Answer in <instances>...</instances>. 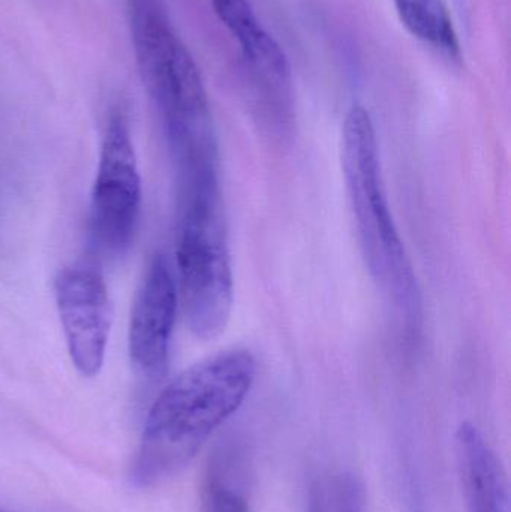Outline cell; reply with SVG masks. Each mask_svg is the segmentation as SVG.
<instances>
[{
	"label": "cell",
	"mask_w": 511,
	"mask_h": 512,
	"mask_svg": "<svg viewBox=\"0 0 511 512\" xmlns=\"http://www.w3.org/2000/svg\"><path fill=\"white\" fill-rule=\"evenodd\" d=\"M56 303L75 369L86 378L98 375L111 331L110 297L98 267L78 262L60 271Z\"/></svg>",
	"instance_id": "obj_6"
},
{
	"label": "cell",
	"mask_w": 511,
	"mask_h": 512,
	"mask_svg": "<svg viewBox=\"0 0 511 512\" xmlns=\"http://www.w3.org/2000/svg\"><path fill=\"white\" fill-rule=\"evenodd\" d=\"M176 261L189 330L204 342L218 339L227 330L234 303L221 183L179 189Z\"/></svg>",
	"instance_id": "obj_3"
},
{
	"label": "cell",
	"mask_w": 511,
	"mask_h": 512,
	"mask_svg": "<svg viewBox=\"0 0 511 512\" xmlns=\"http://www.w3.org/2000/svg\"><path fill=\"white\" fill-rule=\"evenodd\" d=\"M245 451L236 445L216 448L207 460L200 512H249L251 472Z\"/></svg>",
	"instance_id": "obj_10"
},
{
	"label": "cell",
	"mask_w": 511,
	"mask_h": 512,
	"mask_svg": "<svg viewBox=\"0 0 511 512\" xmlns=\"http://www.w3.org/2000/svg\"><path fill=\"white\" fill-rule=\"evenodd\" d=\"M456 462L467 512H510L506 469L482 432L468 421L456 432Z\"/></svg>",
	"instance_id": "obj_8"
},
{
	"label": "cell",
	"mask_w": 511,
	"mask_h": 512,
	"mask_svg": "<svg viewBox=\"0 0 511 512\" xmlns=\"http://www.w3.org/2000/svg\"><path fill=\"white\" fill-rule=\"evenodd\" d=\"M257 361L228 349L186 369L159 394L144 423L131 480L149 489L179 475L251 393Z\"/></svg>",
	"instance_id": "obj_1"
},
{
	"label": "cell",
	"mask_w": 511,
	"mask_h": 512,
	"mask_svg": "<svg viewBox=\"0 0 511 512\" xmlns=\"http://www.w3.org/2000/svg\"><path fill=\"white\" fill-rule=\"evenodd\" d=\"M306 512H368L365 484L350 472L327 475L312 487Z\"/></svg>",
	"instance_id": "obj_12"
},
{
	"label": "cell",
	"mask_w": 511,
	"mask_h": 512,
	"mask_svg": "<svg viewBox=\"0 0 511 512\" xmlns=\"http://www.w3.org/2000/svg\"><path fill=\"white\" fill-rule=\"evenodd\" d=\"M141 210V177L125 117L114 114L102 138L92 191L90 224L96 245L108 255L131 248Z\"/></svg>",
	"instance_id": "obj_5"
},
{
	"label": "cell",
	"mask_w": 511,
	"mask_h": 512,
	"mask_svg": "<svg viewBox=\"0 0 511 512\" xmlns=\"http://www.w3.org/2000/svg\"><path fill=\"white\" fill-rule=\"evenodd\" d=\"M141 77L164 120L171 152L212 146L215 125L200 71L159 0H128Z\"/></svg>",
	"instance_id": "obj_4"
},
{
	"label": "cell",
	"mask_w": 511,
	"mask_h": 512,
	"mask_svg": "<svg viewBox=\"0 0 511 512\" xmlns=\"http://www.w3.org/2000/svg\"><path fill=\"white\" fill-rule=\"evenodd\" d=\"M212 5L255 71L278 86L287 84L290 80L287 56L264 29L249 0H212Z\"/></svg>",
	"instance_id": "obj_9"
},
{
	"label": "cell",
	"mask_w": 511,
	"mask_h": 512,
	"mask_svg": "<svg viewBox=\"0 0 511 512\" xmlns=\"http://www.w3.org/2000/svg\"><path fill=\"white\" fill-rule=\"evenodd\" d=\"M342 171L366 267L407 330H419L423 318L419 282L387 203L377 132L362 105H354L345 116Z\"/></svg>",
	"instance_id": "obj_2"
},
{
	"label": "cell",
	"mask_w": 511,
	"mask_h": 512,
	"mask_svg": "<svg viewBox=\"0 0 511 512\" xmlns=\"http://www.w3.org/2000/svg\"><path fill=\"white\" fill-rule=\"evenodd\" d=\"M0 512H3L2 510H0Z\"/></svg>",
	"instance_id": "obj_13"
},
{
	"label": "cell",
	"mask_w": 511,
	"mask_h": 512,
	"mask_svg": "<svg viewBox=\"0 0 511 512\" xmlns=\"http://www.w3.org/2000/svg\"><path fill=\"white\" fill-rule=\"evenodd\" d=\"M177 306L179 291L173 271L164 255H156L135 294L129 322L132 366L147 381H161L167 375Z\"/></svg>",
	"instance_id": "obj_7"
},
{
	"label": "cell",
	"mask_w": 511,
	"mask_h": 512,
	"mask_svg": "<svg viewBox=\"0 0 511 512\" xmlns=\"http://www.w3.org/2000/svg\"><path fill=\"white\" fill-rule=\"evenodd\" d=\"M411 35L450 56H458L459 41L444 0H393Z\"/></svg>",
	"instance_id": "obj_11"
}]
</instances>
